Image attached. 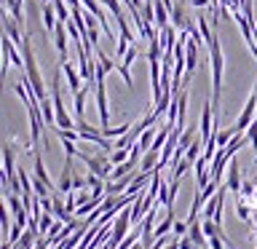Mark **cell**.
Segmentation results:
<instances>
[{
    "label": "cell",
    "instance_id": "cell-1",
    "mask_svg": "<svg viewBox=\"0 0 257 249\" xmlns=\"http://www.w3.org/2000/svg\"><path fill=\"white\" fill-rule=\"evenodd\" d=\"M209 64H212V104L217 110L222 99V75H225V56H222V46L217 35L209 40Z\"/></svg>",
    "mask_w": 257,
    "mask_h": 249
},
{
    "label": "cell",
    "instance_id": "cell-2",
    "mask_svg": "<svg viewBox=\"0 0 257 249\" xmlns=\"http://www.w3.org/2000/svg\"><path fill=\"white\" fill-rule=\"evenodd\" d=\"M80 161L88 166V172L96 174V177H102V180H110V174H112V169H115V164L110 161L107 153H96V156H88V153H78Z\"/></svg>",
    "mask_w": 257,
    "mask_h": 249
},
{
    "label": "cell",
    "instance_id": "cell-3",
    "mask_svg": "<svg viewBox=\"0 0 257 249\" xmlns=\"http://www.w3.org/2000/svg\"><path fill=\"white\" fill-rule=\"evenodd\" d=\"M257 115V80H254V88H252V94H249V99L244 104V110H241V115L236 120V132H246L249 126H252V120Z\"/></svg>",
    "mask_w": 257,
    "mask_h": 249
},
{
    "label": "cell",
    "instance_id": "cell-4",
    "mask_svg": "<svg viewBox=\"0 0 257 249\" xmlns=\"http://www.w3.org/2000/svg\"><path fill=\"white\" fill-rule=\"evenodd\" d=\"M22 30H24V27H22L19 22L11 19L8 14H3V35H8L19 48H22V43H24V35H27V32H22Z\"/></svg>",
    "mask_w": 257,
    "mask_h": 249
},
{
    "label": "cell",
    "instance_id": "cell-5",
    "mask_svg": "<svg viewBox=\"0 0 257 249\" xmlns=\"http://www.w3.org/2000/svg\"><path fill=\"white\" fill-rule=\"evenodd\" d=\"M14 145L11 142H6L3 145V188H8L16 177H14Z\"/></svg>",
    "mask_w": 257,
    "mask_h": 249
},
{
    "label": "cell",
    "instance_id": "cell-6",
    "mask_svg": "<svg viewBox=\"0 0 257 249\" xmlns=\"http://www.w3.org/2000/svg\"><path fill=\"white\" fill-rule=\"evenodd\" d=\"M137 56H140V51H137V43H134V46L126 51L123 59H120V64H118V72H120V78H123V83H126V86H134V80H132V72H128V67H132V62L137 59Z\"/></svg>",
    "mask_w": 257,
    "mask_h": 249
},
{
    "label": "cell",
    "instance_id": "cell-7",
    "mask_svg": "<svg viewBox=\"0 0 257 249\" xmlns=\"http://www.w3.org/2000/svg\"><path fill=\"white\" fill-rule=\"evenodd\" d=\"M67 24L59 22L56 24V30H54V46H56V51H59V59L62 62H67Z\"/></svg>",
    "mask_w": 257,
    "mask_h": 249
},
{
    "label": "cell",
    "instance_id": "cell-8",
    "mask_svg": "<svg viewBox=\"0 0 257 249\" xmlns=\"http://www.w3.org/2000/svg\"><path fill=\"white\" fill-rule=\"evenodd\" d=\"M62 75L67 78L70 91H72V94H78V91H80V80H83V75H80V70H78L72 62H62Z\"/></svg>",
    "mask_w": 257,
    "mask_h": 249
},
{
    "label": "cell",
    "instance_id": "cell-9",
    "mask_svg": "<svg viewBox=\"0 0 257 249\" xmlns=\"http://www.w3.org/2000/svg\"><path fill=\"white\" fill-rule=\"evenodd\" d=\"M241 185H244V180H241V169L236 161H230V172H228V180H225V188H228L230 193H236V196H241Z\"/></svg>",
    "mask_w": 257,
    "mask_h": 249
},
{
    "label": "cell",
    "instance_id": "cell-10",
    "mask_svg": "<svg viewBox=\"0 0 257 249\" xmlns=\"http://www.w3.org/2000/svg\"><path fill=\"white\" fill-rule=\"evenodd\" d=\"M188 236H190V241L196 244V249H204L206 244H209V238H206V233H204V222H190V230H188Z\"/></svg>",
    "mask_w": 257,
    "mask_h": 249
},
{
    "label": "cell",
    "instance_id": "cell-11",
    "mask_svg": "<svg viewBox=\"0 0 257 249\" xmlns=\"http://www.w3.org/2000/svg\"><path fill=\"white\" fill-rule=\"evenodd\" d=\"M72 177H75V172H72V161H67L62 169V174H59V193H72Z\"/></svg>",
    "mask_w": 257,
    "mask_h": 249
},
{
    "label": "cell",
    "instance_id": "cell-12",
    "mask_svg": "<svg viewBox=\"0 0 257 249\" xmlns=\"http://www.w3.org/2000/svg\"><path fill=\"white\" fill-rule=\"evenodd\" d=\"M40 14H43V27H46V32H54L56 24H59V16H56L54 6H51V3L40 6Z\"/></svg>",
    "mask_w": 257,
    "mask_h": 249
},
{
    "label": "cell",
    "instance_id": "cell-13",
    "mask_svg": "<svg viewBox=\"0 0 257 249\" xmlns=\"http://www.w3.org/2000/svg\"><path fill=\"white\" fill-rule=\"evenodd\" d=\"M91 88H94V83H86V86L75 94V99H72V104H75V118H78V120H83V112H86V94L91 91Z\"/></svg>",
    "mask_w": 257,
    "mask_h": 249
},
{
    "label": "cell",
    "instance_id": "cell-14",
    "mask_svg": "<svg viewBox=\"0 0 257 249\" xmlns=\"http://www.w3.org/2000/svg\"><path fill=\"white\" fill-rule=\"evenodd\" d=\"M32 153H35V177H38V180H43V182L48 185V188H51V190L56 193V190H59V188H56V185L51 182V177H48V172H46V166H43V158H40V153H38V150H32Z\"/></svg>",
    "mask_w": 257,
    "mask_h": 249
},
{
    "label": "cell",
    "instance_id": "cell-15",
    "mask_svg": "<svg viewBox=\"0 0 257 249\" xmlns=\"http://www.w3.org/2000/svg\"><path fill=\"white\" fill-rule=\"evenodd\" d=\"M94 62H96V70H102L104 75H110L112 70H118V64L112 62L107 54H102V51H96V59H94Z\"/></svg>",
    "mask_w": 257,
    "mask_h": 249
},
{
    "label": "cell",
    "instance_id": "cell-16",
    "mask_svg": "<svg viewBox=\"0 0 257 249\" xmlns=\"http://www.w3.org/2000/svg\"><path fill=\"white\" fill-rule=\"evenodd\" d=\"M196 24H198V32H201V38H204V43L209 46V40L214 38L212 27H209V19H206V16H198V19H196Z\"/></svg>",
    "mask_w": 257,
    "mask_h": 249
},
{
    "label": "cell",
    "instance_id": "cell-17",
    "mask_svg": "<svg viewBox=\"0 0 257 249\" xmlns=\"http://www.w3.org/2000/svg\"><path fill=\"white\" fill-rule=\"evenodd\" d=\"M236 214H238L244 222H249V220L254 217V212H252V209H249V204H246V198H241V196H238V201H236Z\"/></svg>",
    "mask_w": 257,
    "mask_h": 249
},
{
    "label": "cell",
    "instance_id": "cell-18",
    "mask_svg": "<svg viewBox=\"0 0 257 249\" xmlns=\"http://www.w3.org/2000/svg\"><path fill=\"white\" fill-rule=\"evenodd\" d=\"M201 148H204V142H201V137H198V140H193V145H190L188 150H185V158H188L193 166H196V161L201 158V156H198V153H201Z\"/></svg>",
    "mask_w": 257,
    "mask_h": 249
},
{
    "label": "cell",
    "instance_id": "cell-19",
    "mask_svg": "<svg viewBox=\"0 0 257 249\" xmlns=\"http://www.w3.org/2000/svg\"><path fill=\"white\" fill-rule=\"evenodd\" d=\"M180 193V180H169V196H166V209H174V198Z\"/></svg>",
    "mask_w": 257,
    "mask_h": 249
},
{
    "label": "cell",
    "instance_id": "cell-20",
    "mask_svg": "<svg viewBox=\"0 0 257 249\" xmlns=\"http://www.w3.org/2000/svg\"><path fill=\"white\" fill-rule=\"evenodd\" d=\"M128 156H132V150H112V153H110V161L118 166V164H126Z\"/></svg>",
    "mask_w": 257,
    "mask_h": 249
},
{
    "label": "cell",
    "instance_id": "cell-21",
    "mask_svg": "<svg viewBox=\"0 0 257 249\" xmlns=\"http://www.w3.org/2000/svg\"><path fill=\"white\" fill-rule=\"evenodd\" d=\"M188 230H190L188 220H177V222H174V230H172V233H174L177 238H182V236H188Z\"/></svg>",
    "mask_w": 257,
    "mask_h": 249
},
{
    "label": "cell",
    "instance_id": "cell-22",
    "mask_svg": "<svg viewBox=\"0 0 257 249\" xmlns=\"http://www.w3.org/2000/svg\"><path fill=\"white\" fill-rule=\"evenodd\" d=\"M193 145V129H188V132H182V137H180V150H188Z\"/></svg>",
    "mask_w": 257,
    "mask_h": 249
},
{
    "label": "cell",
    "instance_id": "cell-23",
    "mask_svg": "<svg viewBox=\"0 0 257 249\" xmlns=\"http://www.w3.org/2000/svg\"><path fill=\"white\" fill-rule=\"evenodd\" d=\"M193 8H204V6H212V0H190Z\"/></svg>",
    "mask_w": 257,
    "mask_h": 249
},
{
    "label": "cell",
    "instance_id": "cell-24",
    "mask_svg": "<svg viewBox=\"0 0 257 249\" xmlns=\"http://www.w3.org/2000/svg\"><path fill=\"white\" fill-rule=\"evenodd\" d=\"M164 249H180V238H174L172 244H169V246H164Z\"/></svg>",
    "mask_w": 257,
    "mask_h": 249
},
{
    "label": "cell",
    "instance_id": "cell-25",
    "mask_svg": "<svg viewBox=\"0 0 257 249\" xmlns=\"http://www.w3.org/2000/svg\"><path fill=\"white\" fill-rule=\"evenodd\" d=\"M204 249H209V246H204Z\"/></svg>",
    "mask_w": 257,
    "mask_h": 249
}]
</instances>
